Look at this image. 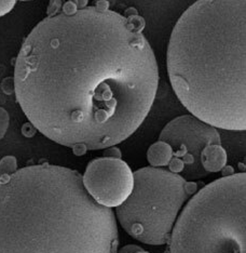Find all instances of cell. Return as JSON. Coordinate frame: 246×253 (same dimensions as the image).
I'll use <instances>...</instances> for the list:
<instances>
[{
	"mask_svg": "<svg viewBox=\"0 0 246 253\" xmlns=\"http://www.w3.org/2000/svg\"><path fill=\"white\" fill-rule=\"evenodd\" d=\"M104 157H107V158H121V152L119 151V148L114 147V146L107 147V148H105Z\"/></svg>",
	"mask_w": 246,
	"mask_h": 253,
	"instance_id": "obj_14",
	"label": "cell"
},
{
	"mask_svg": "<svg viewBox=\"0 0 246 253\" xmlns=\"http://www.w3.org/2000/svg\"><path fill=\"white\" fill-rule=\"evenodd\" d=\"M141 248L139 246H135V245H128L123 247V248L120 249L117 253H135L139 250H141Z\"/></svg>",
	"mask_w": 246,
	"mask_h": 253,
	"instance_id": "obj_15",
	"label": "cell"
},
{
	"mask_svg": "<svg viewBox=\"0 0 246 253\" xmlns=\"http://www.w3.org/2000/svg\"><path fill=\"white\" fill-rule=\"evenodd\" d=\"M63 4H64L63 0H50V4H49L48 11H47L48 15H53V14L61 12Z\"/></svg>",
	"mask_w": 246,
	"mask_h": 253,
	"instance_id": "obj_13",
	"label": "cell"
},
{
	"mask_svg": "<svg viewBox=\"0 0 246 253\" xmlns=\"http://www.w3.org/2000/svg\"><path fill=\"white\" fill-rule=\"evenodd\" d=\"M10 117L8 112L0 106V140L5 135L9 128Z\"/></svg>",
	"mask_w": 246,
	"mask_h": 253,
	"instance_id": "obj_11",
	"label": "cell"
},
{
	"mask_svg": "<svg viewBox=\"0 0 246 253\" xmlns=\"http://www.w3.org/2000/svg\"><path fill=\"white\" fill-rule=\"evenodd\" d=\"M15 0H0V18L8 14L14 8Z\"/></svg>",
	"mask_w": 246,
	"mask_h": 253,
	"instance_id": "obj_12",
	"label": "cell"
},
{
	"mask_svg": "<svg viewBox=\"0 0 246 253\" xmlns=\"http://www.w3.org/2000/svg\"><path fill=\"white\" fill-rule=\"evenodd\" d=\"M130 196L117 207L120 225L142 244H167L182 207L197 193L196 183L178 173L145 167L133 173Z\"/></svg>",
	"mask_w": 246,
	"mask_h": 253,
	"instance_id": "obj_5",
	"label": "cell"
},
{
	"mask_svg": "<svg viewBox=\"0 0 246 253\" xmlns=\"http://www.w3.org/2000/svg\"><path fill=\"white\" fill-rule=\"evenodd\" d=\"M246 175H227L188 200L168 243L170 253H246Z\"/></svg>",
	"mask_w": 246,
	"mask_h": 253,
	"instance_id": "obj_4",
	"label": "cell"
},
{
	"mask_svg": "<svg viewBox=\"0 0 246 253\" xmlns=\"http://www.w3.org/2000/svg\"><path fill=\"white\" fill-rule=\"evenodd\" d=\"M16 1V0H15ZM20 1H31V0H20Z\"/></svg>",
	"mask_w": 246,
	"mask_h": 253,
	"instance_id": "obj_18",
	"label": "cell"
},
{
	"mask_svg": "<svg viewBox=\"0 0 246 253\" xmlns=\"http://www.w3.org/2000/svg\"><path fill=\"white\" fill-rule=\"evenodd\" d=\"M246 0H198L172 31L168 74L192 116L215 128L244 131Z\"/></svg>",
	"mask_w": 246,
	"mask_h": 253,
	"instance_id": "obj_3",
	"label": "cell"
},
{
	"mask_svg": "<svg viewBox=\"0 0 246 253\" xmlns=\"http://www.w3.org/2000/svg\"><path fill=\"white\" fill-rule=\"evenodd\" d=\"M70 1L75 4L77 9H83L85 7H88L89 0H70Z\"/></svg>",
	"mask_w": 246,
	"mask_h": 253,
	"instance_id": "obj_16",
	"label": "cell"
},
{
	"mask_svg": "<svg viewBox=\"0 0 246 253\" xmlns=\"http://www.w3.org/2000/svg\"><path fill=\"white\" fill-rule=\"evenodd\" d=\"M118 245L114 212L78 171L41 164L0 177V253H117Z\"/></svg>",
	"mask_w": 246,
	"mask_h": 253,
	"instance_id": "obj_2",
	"label": "cell"
},
{
	"mask_svg": "<svg viewBox=\"0 0 246 253\" xmlns=\"http://www.w3.org/2000/svg\"><path fill=\"white\" fill-rule=\"evenodd\" d=\"M145 21L85 7L48 15L23 42L14 91L25 116L48 139L97 151L125 141L156 99L159 70Z\"/></svg>",
	"mask_w": 246,
	"mask_h": 253,
	"instance_id": "obj_1",
	"label": "cell"
},
{
	"mask_svg": "<svg viewBox=\"0 0 246 253\" xmlns=\"http://www.w3.org/2000/svg\"><path fill=\"white\" fill-rule=\"evenodd\" d=\"M200 160L207 173H215L226 167L227 153L221 144H210L203 148Z\"/></svg>",
	"mask_w": 246,
	"mask_h": 253,
	"instance_id": "obj_8",
	"label": "cell"
},
{
	"mask_svg": "<svg viewBox=\"0 0 246 253\" xmlns=\"http://www.w3.org/2000/svg\"><path fill=\"white\" fill-rule=\"evenodd\" d=\"M172 158H173V151L172 147L163 141H158L153 143L147 152V160L151 167L161 168V167L169 166Z\"/></svg>",
	"mask_w": 246,
	"mask_h": 253,
	"instance_id": "obj_9",
	"label": "cell"
},
{
	"mask_svg": "<svg viewBox=\"0 0 246 253\" xmlns=\"http://www.w3.org/2000/svg\"><path fill=\"white\" fill-rule=\"evenodd\" d=\"M172 147L173 158L169 164L170 171L181 173L188 180L200 179L209 173L201 165V153L210 144H221L219 132L192 115L176 117L164 126L159 135Z\"/></svg>",
	"mask_w": 246,
	"mask_h": 253,
	"instance_id": "obj_6",
	"label": "cell"
},
{
	"mask_svg": "<svg viewBox=\"0 0 246 253\" xmlns=\"http://www.w3.org/2000/svg\"><path fill=\"white\" fill-rule=\"evenodd\" d=\"M135 253H149V252H147V251H145L144 249H141V250H139L137 252H135Z\"/></svg>",
	"mask_w": 246,
	"mask_h": 253,
	"instance_id": "obj_17",
	"label": "cell"
},
{
	"mask_svg": "<svg viewBox=\"0 0 246 253\" xmlns=\"http://www.w3.org/2000/svg\"><path fill=\"white\" fill-rule=\"evenodd\" d=\"M18 171V162L14 156H4L0 160V177L13 174Z\"/></svg>",
	"mask_w": 246,
	"mask_h": 253,
	"instance_id": "obj_10",
	"label": "cell"
},
{
	"mask_svg": "<svg viewBox=\"0 0 246 253\" xmlns=\"http://www.w3.org/2000/svg\"><path fill=\"white\" fill-rule=\"evenodd\" d=\"M82 181L97 204L117 208L130 196L134 177L129 165L121 158L102 157L89 163Z\"/></svg>",
	"mask_w": 246,
	"mask_h": 253,
	"instance_id": "obj_7",
	"label": "cell"
}]
</instances>
